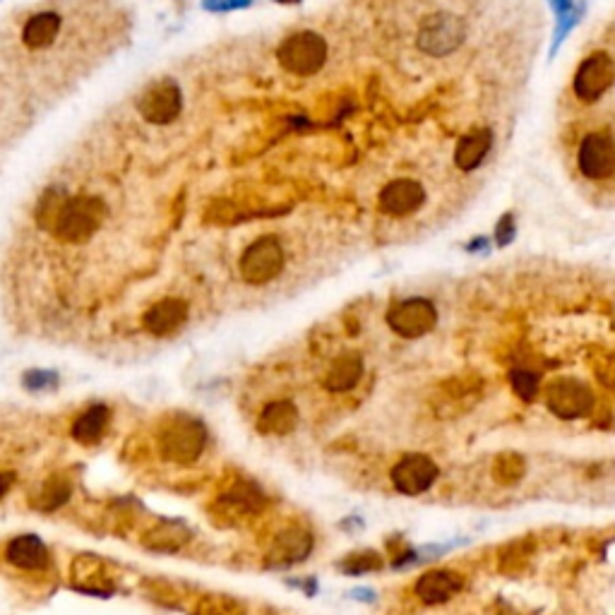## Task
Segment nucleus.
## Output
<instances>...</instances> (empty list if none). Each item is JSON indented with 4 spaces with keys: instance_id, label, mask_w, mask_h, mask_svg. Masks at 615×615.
Listing matches in <instances>:
<instances>
[{
    "instance_id": "33",
    "label": "nucleus",
    "mask_w": 615,
    "mask_h": 615,
    "mask_svg": "<svg viewBox=\"0 0 615 615\" xmlns=\"http://www.w3.org/2000/svg\"><path fill=\"white\" fill-rule=\"evenodd\" d=\"M56 382V373H49V370H32L25 375L27 390H46V387H56Z\"/></svg>"
},
{
    "instance_id": "20",
    "label": "nucleus",
    "mask_w": 615,
    "mask_h": 615,
    "mask_svg": "<svg viewBox=\"0 0 615 615\" xmlns=\"http://www.w3.org/2000/svg\"><path fill=\"white\" fill-rule=\"evenodd\" d=\"M219 507H222L224 515L229 519L258 515L262 507H265V495L255 486H250V483H238V486L219 498Z\"/></svg>"
},
{
    "instance_id": "31",
    "label": "nucleus",
    "mask_w": 615,
    "mask_h": 615,
    "mask_svg": "<svg viewBox=\"0 0 615 615\" xmlns=\"http://www.w3.org/2000/svg\"><path fill=\"white\" fill-rule=\"evenodd\" d=\"M510 380H512V390H515L524 402H531V399L539 394V375L531 373V370L519 368L510 375Z\"/></svg>"
},
{
    "instance_id": "5",
    "label": "nucleus",
    "mask_w": 615,
    "mask_h": 615,
    "mask_svg": "<svg viewBox=\"0 0 615 615\" xmlns=\"http://www.w3.org/2000/svg\"><path fill=\"white\" fill-rule=\"evenodd\" d=\"M238 270H241V277L253 286L270 284L272 279H277L284 270V248L279 238L262 236L250 243L246 253L241 255Z\"/></svg>"
},
{
    "instance_id": "11",
    "label": "nucleus",
    "mask_w": 615,
    "mask_h": 615,
    "mask_svg": "<svg viewBox=\"0 0 615 615\" xmlns=\"http://www.w3.org/2000/svg\"><path fill=\"white\" fill-rule=\"evenodd\" d=\"M577 166L589 181H608L615 176V140L603 133H591L582 140Z\"/></svg>"
},
{
    "instance_id": "35",
    "label": "nucleus",
    "mask_w": 615,
    "mask_h": 615,
    "mask_svg": "<svg viewBox=\"0 0 615 615\" xmlns=\"http://www.w3.org/2000/svg\"><path fill=\"white\" fill-rule=\"evenodd\" d=\"M13 483H15V474H10V471H0V498L13 488Z\"/></svg>"
},
{
    "instance_id": "16",
    "label": "nucleus",
    "mask_w": 615,
    "mask_h": 615,
    "mask_svg": "<svg viewBox=\"0 0 615 615\" xmlns=\"http://www.w3.org/2000/svg\"><path fill=\"white\" fill-rule=\"evenodd\" d=\"M5 558L10 565L20 567L27 572H39L46 570L51 565V553L46 548V543L34 534H22L15 536L13 541L5 548Z\"/></svg>"
},
{
    "instance_id": "37",
    "label": "nucleus",
    "mask_w": 615,
    "mask_h": 615,
    "mask_svg": "<svg viewBox=\"0 0 615 615\" xmlns=\"http://www.w3.org/2000/svg\"><path fill=\"white\" fill-rule=\"evenodd\" d=\"M279 3H298V0H279Z\"/></svg>"
},
{
    "instance_id": "4",
    "label": "nucleus",
    "mask_w": 615,
    "mask_h": 615,
    "mask_svg": "<svg viewBox=\"0 0 615 615\" xmlns=\"http://www.w3.org/2000/svg\"><path fill=\"white\" fill-rule=\"evenodd\" d=\"M279 65L291 75H315L327 61V44L318 32H296L282 41L277 51Z\"/></svg>"
},
{
    "instance_id": "1",
    "label": "nucleus",
    "mask_w": 615,
    "mask_h": 615,
    "mask_svg": "<svg viewBox=\"0 0 615 615\" xmlns=\"http://www.w3.org/2000/svg\"><path fill=\"white\" fill-rule=\"evenodd\" d=\"M159 455L171 464H193L200 459L207 445L205 423L188 414L171 416L157 435Z\"/></svg>"
},
{
    "instance_id": "32",
    "label": "nucleus",
    "mask_w": 615,
    "mask_h": 615,
    "mask_svg": "<svg viewBox=\"0 0 615 615\" xmlns=\"http://www.w3.org/2000/svg\"><path fill=\"white\" fill-rule=\"evenodd\" d=\"M517 234V224H515V214L507 212L503 217L498 219V226H495V243H498L500 248L510 246L512 241H515Z\"/></svg>"
},
{
    "instance_id": "34",
    "label": "nucleus",
    "mask_w": 615,
    "mask_h": 615,
    "mask_svg": "<svg viewBox=\"0 0 615 615\" xmlns=\"http://www.w3.org/2000/svg\"><path fill=\"white\" fill-rule=\"evenodd\" d=\"M205 5L210 10H238V8H248L250 0H207Z\"/></svg>"
},
{
    "instance_id": "7",
    "label": "nucleus",
    "mask_w": 615,
    "mask_h": 615,
    "mask_svg": "<svg viewBox=\"0 0 615 615\" xmlns=\"http://www.w3.org/2000/svg\"><path fill=\"white\" fill-rule=\"evenodd\" d=\"M387 325H390L394 334H399V337L404 339L426 337V334L438 325V308L433 306L431 298H406V301H399L397 306L390 308Z\"/></svg>"
},
{
    "instance_id": "13",
    "label": "nucleus",
    "mask_w": 615,
    "mask_h": 615,
    "mask_svg": "<svg viewBox=\"0 0 615 615\" xmlns=\"http://www.w3.org/2000/svg\"><path fill=\"white\" fill-rule=\"evenodd\" d=\"M426 202V190L414 178H397L378 195V207L387 217H409Z\"/></svg>"
},
{
    "instance_id": "2",
    "label": "nucleus",
    "mask_w": 615,
    "mask_h": 615,
    "mask_svg": "<svg viewBox=\"0 0 615 615\" xmlns=\"http://www.w3.org/2000/svg\"><path fill=\"white\" fill-rule=\"evenodd\" d=\"M104 219L106 205L101 197H70V200L65 202L56 226H53V236L63 243H85L101 229Z\"/></svg>"
},
{
    "instance_id": "27",
    "label": "nucleus",
    "mask_w": 615,
    "mask_h": 615,
    "mask_svg": "<svg viewBox=\"0 0 615 615\" xmlns=\"http://www.w3.org/2000/svg\"><path fill=\"white\" fill-rule=\"evenodd\" d=\"M193 615H246V606L231 596L210 594L197 601Z\"/></svg>"
},
{
    "instance_id": "36",
    "label": "nucleus",
    "mask_w": 615,
    "mask_h": 615,
    "mask_svg": "<svg viewBox=\"0 0 615 615\" xmlns=\"http://www.w3.org/2000/svg\"><path fill=\"white\" fill-rule=\"evenodd\" d=\"M354 599H358V601H375V591H370V589H356L354 591Z\"/></svg>"
},
{
    "instance_id": "24",
    "label": "nucleus",
    "mask_w": 615,
    "mask_h": 615,
    "mask_svg": "<svg viewBox=\"0 0 615 615\" xmlns=\"http://www.w3.org/2000/svg\"><path fill=\"white\" fill-rule=\"evenodd\" d=\"M363 375V358L358 354H342L325 375V387L330 392L354 390Z\"/></svg>"
},
{
    "instance_id": "29",
    "label": "nucleus",
    "mask_w": 615,
    "mask_h": 615,
    "mask_svg": "<svg viewBox=\"0 0 615 615\" xmlns=\"http://www.w3.org/2000/svg\"><path fill=\"white\" fill-rule=\"evenodd\" d=\"M551 5L555 8V15H558V27H555V39H553V51H555L560 44H563L567 34H570V29L579 22L582 10H579L572 0H551Z\"/></svg>"
},
{
    "instance_id": "15",
    "label": "nucleus",
    "mask_w": 615,
    "mask_h": 615,
    "mask_svg": "<svg viewBox=\"0 0 615 615\" xmlns=\"http://www.w3.org/2000/svg\"><path fill=\"white\" fill-rule=\"evenodd\" d=\"M464 589V577L455 570H431L423 572L416 582V596L426 606H440Z\"/></svg>"
},
{
    "instance_id": "28",
    "label": "nucleus",
    "mask_w": 615,
    "mask_h": 615,
    "mask_svg": "<svg viewBox=\"0 0 615 615\" xmlns=\"http://www.w3.org/2000/svg\"><path fill=\"white\" fill-rule=\"evenodd\" d=\"M70 493H73L70 479H63V476H53L51 481H46L44 491H41V495H39V507L44 512L58 510V507L68 503Z\"/></svg>"
},
{
    "instance_id": "22",
    "label": "nucleus",
    "mask_w": 615,
    "mask_h": 615,
    "mask_svg": "<svg viewBox=\"0 0 615 615\" xmlns=\"http://www.w3.org/2000/svg\"><path fill=\"white\" fill-rule=\"evenodd\" d=\"M58 32H61V15L51 13H37L34 17H29V22L22 29V41H25L27 49L41 51L49 49V46L56 41Z\"/></svg>"
},
{
    "instance_id": "25",
    "label": "nucleus",
    "mask_w": 615,
    "mask_h": 615,
    "mask_svg": "<svg viewBox=\"0 0 615 615\" xmlns=\"http://www.w3.org/2000/svg\"><path fill=\"white\" fill-rule=\"evenodd\" d=\"M65 202H68V195H65L61 188L46 190L44 197H41L39 207H37V222H39L41 229L53 231V226H56L58 217H61Z\"/></svg>"
},
{
    "instance_id": "21",
    "label": "nucleus",
    "mask_w": 615,
    "mask_h": 615,
    "mask_svg": "<svg viewBox=\"0 0 615 615\" xmlns=\"http://www.w3.org/2000/svg\"><path fill=\"white\" fill-rule=\"evenodd\" d=\"M298 426V409L294 402H270L262 409L258 431L262 435H289Z\"/></svg>"
},
{
    "instance_id": "26",
    "label": "nucleus",
    "mask_w": 615,
    "mask_h": 615,
    "mask_svg": "<svg viewBox=\"0 0 615 615\" xmlns=\"http://www.w3.org/2000/svg\"><path fill=\"white\" fill-rule=\"evenodd\" d=\"M524 471H527V462H524V457L517 455V452H503L493 464V476L500 483H505V486L522 481Z\"/></svg>"
},
{
    "instance_id": "19",
    "label": "nucleus",
    "mask_w": 615,
    "mask_h": 615,
    "mask_svg": "<svg viewBox=\"0 0 615 615\" xmlns=\"http://www.w3.org/2000/svg\"><path fill=\"white\" fill-rule=\"evenodd\" d=\"M493 147V133L488 128H476L471 133L462 135L455 149V164L462 171L479 169L481 161L488 157Z\"/></svg>"
},
{
    "instance_id": "18",
    "label": "nucleus",
    "mask_w": 615,
    "mask_h": 615,
    "mask_svg": "<svg viewBox=\"0 0 615 615\" xmlns=\"http://www.w3.org/2000/svg\"><path fill=\"white\" fill-rule=\"evenodd\" d=\"M190 539H193V534H190V529L183 522H178V519H161V522L147 531L142 546L154 553H178Z\"/></svg>"
},
{
    "instance_id": "30",
    "label": "nucleus",
    "mask_w": 615,
    "mask_h": 615,
    "mask_svg": "<svg viewBox=\"0 0 615 615\" xmlns=\"http://www.w3.org/2000/svg\"><path fill=\"white\" fill-rule=\"evenodd\" d=\"M382 558L380 553L375 551H358V553H351L349 558L342 560V572H346V575L351 577H358V575H368V572H378L382 570Z\"/></svg>"
},
{
    "instance_id": "12",
    "label": "nucleus",
    "mask_w": 615,
    "mask_h": 615,
    "mask_svg": "<svg viewBox=\"0 0 615 615\" xmlns=\"http://www.w3.org/2000/svg\"><path fill=\"white\" fill-rule=\"evenodd\" d=\"M70 582L77 591L92 596H111L113 589H116V579L111 575L109 563L92 553H82L73 560Z\"/></svg>"
},
{
    "instance_id": "3",
    "label": "nucleus",
    "mask_w": 615,
    "mask_h": 615,
    "mask_svg": "<svg viewBox=\"0 0 615 615\" xmlns=\"http://www.w3.org/2000/svg\"><path fill=\"white\" fill-rule=\"evenodd\" d=\"M467 41V22L450 10H438L423 17L416 44L423 53L443 58L455 53Z\"/></svg>"
},
{
    "instance_id": "17",
    "label": "nucleus",
    "mask_w": 615,
    "mask_h": 615,
    "mask_svg": "<svg viewBox=\"0 0 615 615\" xmlns=\"http://www.w3.org/2000/svg\"><path fill=\"white\" fill-rule=\"evenodd\" d=\"M185 318H188V303L183 298H164L147 310L142 322H145V330L152 332L154 337H169L183 325Z\"/></svg>"
},
{
    "instance_id": "6",
    "label": "nucleus",
    "mask_w": 615,
    "mask_h": 615,
    "mask_svg": "<svg viewBox=\"0 0 615 615\" xmlns=\"http://www.w3.org/2000/svg\"><path fill=\"white\" fill-rule=\"evenodd\" d=\"M596 399L589 385L575 378H558L546 387V406L563 421H577L591 414Z\"/></svg>"
},
{
    "instance_id": "10",
    "label": "nucleus",
    "mask_w": 615,
    "mask_h": 615,
    "mask_svg": "<svg viewBox=\"0 0 615 615\" xmlns=\"http://www.w3.org/2000/svg\"><path fill=\"white\" fill-rule=\"evenodd\" d=\"M438 476V464L428 455H421V452L404 455L390 471L392 486L402 495H411V498L431 491V486L438 481Z\"/></svg>"
},
{
    "instance_id": "8",
    "label": "nucleus",
    "mask_w": 615,
    "mask_h": 615,
    "mask_svg": "<svg viewBox=\"0 0 615 615\" xmlns=\"http://www.w3.org/2000/svg\"><path fill=\"white\" fill-rule=\"evenodd\" d=\"M137 109L142 118L154 125H169L178 118L183 109V94L176 80L164 77V80L152 82L137 99Z\"/></svg>"
},
{
    "instance_id": "14",
    "label": "nucleus",
    "mask_w": 615,
    "mask_h": 615,
    "mask_svg": "<svg viewBox=\"0 0 615 615\" xmlns=\"http://www.w3.org/2000/svg\"><path fill=\"white\" fill-rule=\"evenodd\" d=\"M310 553H313V536L306 529L289 527L272 541L265 565L272 570H284V567L303 563Z\"/></svg>"
},
{
    "instance_id": "9",
    "label": "nucleus",
    "mask_w": 615,
    "mask_h": 615,
    "mask_svg": "<svg viewBox=\"0 0 615 615\" xmlns=\"http://www.w3.org/2000/svg\"><path fill=\"white\" fill-rule=\"evenodd\" d=\"M615 82V63L606 51L591 53L589 58H584L579 63L575 80H572V89H575V97L584 104L591 101H599Z\"/></svg>"
},
{
    "instance_id": "23",
    "label": "nucleus",
    "mask_w": 615,
    "mask_h": 615,
    "mask_svg": "<svg viewBox=\"0 0 615 615\" xmlns=\"http://www.w3.org/2000/svg\"><path fill=\"white\" fill-rule=\"evenodd\" d=\"M111 421V411L109 406L104 404H94L89 406L87 411H82L73 423V438L80 445H94L104 438L106 428H109Z\"/></svg>"
}]
</instances>
